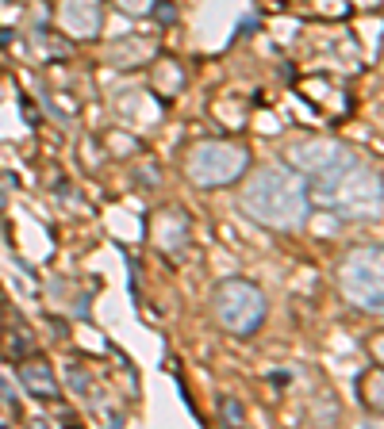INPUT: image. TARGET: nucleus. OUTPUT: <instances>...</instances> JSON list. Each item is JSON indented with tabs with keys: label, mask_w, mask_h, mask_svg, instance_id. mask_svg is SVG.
Returning a JSON list of instances; mask_svg holds the SVG:
<instances>
[{
	"label": "nucleus",
	"mask_w": 384,
	"mask_h": 429,
	"mask_svg": "<svg viewBox=\"0 0 384 429\" xmlns=\"http://www.w3.org/2000/svg\"><path fill=\"white\" fill-rule=\"evenodd\" d=\"M27 349H31V341H27V338H12V341H8V352H12V357H16V352H27Z\"/></svg>",
	"instance_id": "obj_13"
},
{
	"label": "nucleus",
	"mask_w": 384,
	"mask_h": 429,
	"mask_svg": "<svg viewBox=\"0 0 384 429\" xmlns=\"http://www.w3.org/2000/svg\"><path fill=\"white\" fill-rule=\"evenodd\" d=\"M124 12H131V16H146L150 8H154V0H116Z\"/></svg>",
	"instance_id": "obj_10"
},
{
	"label": "nucleus",
	"mask_w": 384,
	"mask_h": 429,
	"mask_svg": "<svg viewBox=\"0 0 384 429\" xmlns=\"http://www.w3.org/2000/svg\"><path fill=\"white\" fill-rule=\"evenodd\" d=\"M215 318H219L223 330L238 333V338H246V333H254L261 322H265V295L261 288H254L250 280H223L219 288H215Z\"/></svg>",
	"instance_id": "obj_4"
},
{
	"label": "nucleus",
	"mask_w": 384,
	"mask_h": 429,
	"mask_svg": "<svg viewBox=\"0 0 384 429\" xmlns=\"http://www.w3.org/2000/svg\"><path fill=\"white\" fill-rule=\"evenodd\" d=\"M339 288L353 307L384 314V250H353L342 257L339 264Z\"/></svg>",
	"instance_id": "obj_3"
},
{
	"label": "nucleus",
	"mask_w": 384,
	"mask_h": 429,
	"mask_svg": "<svg viewBox=\"0 0 384 429\" xmlns=\"http://www.w3.org/2000/svg\"><path fill=\"white\" fill-rule=\"evenodd\" d=\"M20 384L31 399H43V403L58 399V379H54V372H50L46 360H23L20 364Z\"/></svg>",
	"instance_id": "obj_8"
},
{
	"label": "nucleus",
	"mask_w": 384,
	"mask_h": 429,
	"mask_svg": "<svg viewBox=\"0 0 384 429\" xmlns=\"http://www.w3.org/2000/svg\"><path fill=\"white\" fill-rule=\"evenodd\" d=\"M250 169V154L238 142H200L189 154V180L200 188H223Z\"/></svg>",
	"instance_id": "obj_5"
},
{
	"label": "nucleus",
	"mask_w": 384,
	"mask_h": 429,
	"mask_svg": "<svg viewBox=\"0 0 384 429\" xmlns=\"http://www.w3.org/2000/svg\"><path fill=\"white\" fill-rule=\"evenodd\" d=\"M361 391H365V403H369L373 410H384V368L365 372V376H361Z\"/></svg>",
	"instance_id": "obj_9"
},
{
	"label": "nucleus",
	"mask_w": 384,
	"mask_h": 429,
	"mask_svg": "<svg viewBox=\"0 0 384 429\" xmlns=\"http://www.w3.org/2000/svg\"><path fill=\"white\" fill-rule=\"evenodd\" d=\"M223 418H227V422H242V406L238 403H223Z\"/></svg>",
	"instance_id": "obj_12"
},
{
	"label": "nucleus",
	"mask_w": 384,
	"mask_h": 429,
	"mask_svg": "<svg viewBox=\"0 0 384 429\" xmlns=\"http://www.w3.org/2000/svg\"><path fill=\"white\" fill-rule=\"evenodd\" d=\"M62 27L73 39H92L100 31V0H65L62 4Z\"/></svg>",
	"instance_id": "obj_7"
},
{
	"label": "nucleus",
	"mask_w": 384,
	"mask_h": 429,
	"mask_svg": "<svg viewBox=\"0 0 384 429\" xmlns=\"http://www.w3.org/2000/svg\"><path fill=\"white\" fill-rule=\"evenodd\" d=\"M307 196L342 218H377L384 211V180L358 157L315 173Z\"/></svg>",
	"instance_id": "obj_2"
},
{
	"label": "nucleus",
	"mask_w": 384,
	"mask_h": 429,
	"mask_svg": "<svg viewBox=\"0 0 384 429\" xmlns=\"http://www.w3.org/2000/svg\"><path fill=\"white\" fill-rule=\"evenodd\" d=\"M350 157H353L350 150L339 146V142H331V138H304V142H292V146H288V169L307 173V177L323 173V169H334Z\"/></svg>",
	"instance_id": "obj_6"
},
{
	"label": "nucleus",
	"mask_w": 384,
	"mask_h": 429,
	"mask_svg": "<svg viewBox=\"0 0 384 429\" xmlns=\"http://www.w3.org/2000/svg\"><path fill=\"white\" fill-rule=\"evenodd\" d=\"M373 357H377V360H380V364H384V333H380V338H377V341H373Z\"/></svg>",
	"instance_id": "obj_14"
},
{
	"label": "nucleus",
	"mask_w": 384,
	"mask_h": 429,
	"mask_svg": "<svg viewBox=\"0 0 384 429\" xmlns=\"http://www.w3.org/2000/svg\"><path fill=\"white\" fill-rule=\"evenodd\" d=\"M242 211L269 230H300L312 211V196L296 169L265 165L242 188Z\"/></svg>",
	"instance_id": "obj_1"
},
{
	"label": "nucleus",
	"mask_w": 384,
	"mask_h": 429,
	"mask_svg": "<svg viewBox=\"0 0 384 429\" xmlns=\"http://www.w3.org/2000/svg\"><path fill=\"white\" fill-rule=\"evenodd\" d=\"M154 12H158V20H162V23H173L177 20V8L165 4V0H154Z\"/></svg>",
	"instance_id": "obj_11"
}]
</instances>
